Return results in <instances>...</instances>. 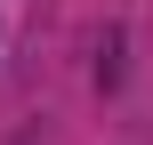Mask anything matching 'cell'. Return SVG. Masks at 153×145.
I'll use <instances>...</instances> for the list:
<instances>
[]
</instances>
